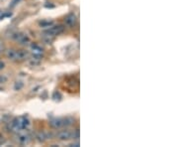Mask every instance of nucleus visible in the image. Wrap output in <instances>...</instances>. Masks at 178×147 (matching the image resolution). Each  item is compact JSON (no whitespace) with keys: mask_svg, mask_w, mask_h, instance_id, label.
Here are the masks:
<instances>
[{"mask_svg":"<svg viewBox=\"0 0 178 147\" xmlns=\"http://www.w3.org/2000/svg\"><path fill=\"white\" fill-rule=\"evenodd\" d=\"M30 125V121L29 119L27 118L26 116H20L15 118L14 120H12L10 123V128L12 131H22L24 129L28 128V126Z\"/></svg>","mask_w":178,"mask_h":147,"instance_id":"f257e3e1","label":"nucleus"},{"mask_svg":"<svg viewBox=\"0 0 178 147\" xmlns=\"http://www.w3.org/2000/svg\"><path fill=\"white\" fill-rule=\"evenodd\" d=\"M6 57L10 60H13V61H22V60H25V59L28 57V52L27 51H24V50H13V49H10V50H7L5 53Z\"/></svg>","mask_w":178,"mask_h":147,"instance_id":"f03ea898","label":"nucleus"},{"mask_svg":"<svg viewBox=\"0 0 178 147\" xmlns=\"http://www.w3.org/2000/svg\"><path fill=\"white\" fill-rule=\"evenodd\" d=\"M79 136V130L76 129V130L70 131V130H61L58 133V139L61 140H68L70 138H78Z\"/></svg>","mask_w":178,"mask_h":147,"instance_id":"7ed1b4c3","label":"nucleus"},{"mask_svg":"<svg viewBox=\"0 0 178 147\" xmlns=\"http://www.w3.org/2000/svg\"><path fill=\"white\" fill-rule=\"evenodd\" d=\"M64 31V27L62 25H56V26H50L47 30L44 31V35L47 37H55L58 35L61 34Z\"/></svg>","mask_w":178,"mask_h":147,"instance_id":"20e7f679","label":"nucleus"},{"mask_svg":"<svg viewBox=\"0 0 178 147\" xmlns=\"http://www.w3.org/2000/svg\"><path fill=\"white\" fill-rule=\"evenodd\" d=\"M12 38L17 41L18 43H20L21 45H27V44L30 43V38L27 34L24 33H16L14 35H12Z\"/></svg>","mask_w":178,"mask_h":147,"instance_id":"39448f33","label":"nucleus"},{"mask_svg":"<svg viewBox=\"0 0 178 147\" xmlns=\"http://www.w3.org/2000/svg\"><path fill=\"white\" fill-rule=\"evenodd\" d=\"M50 125L55 129H59L61 127H64L63 118H53L50 121Z\"/></svg>","mask_w":178,"mask_h":147,"instance_id":"423d86ee","label":"nucleus"},{"mask_svg":"<svg viewBox=\"0 0 178 147\" xmlns=\"http://www.w3.org/2000/svg\"><path fill=\"white\" fill-rule=\"evenodd\" d=\"M17 140L20 144H28L31 141V136L28 133H19L17 135Z\"/></svg>","mask_w":178,"mask_h":147,"instance_id":"0eeeda50","label":"nucleus"},{"mask_svg":"<svg viewBox=\"0 0 178 147\" xmlns=\"http://www.w3.org/2000/svg\"><path fill=\"white\" fill-rule=\"evenodd\" d=\"M65 24H66L68 27H73V26L76 24V16L74 15L73 13L68 14L66 18H65Z\"/></svg>","mask_w":178,"mask_h":147,"instance_id":"6e6552de","label":"nucleus"},{"mask_svg":"<svg viewBox=\"0 0 178 147\" xmlns=\"http://www.w3.org/2000/svg\"><path fill=\"white\" fill-rule=\"evenodd\" d=\"M31 48L34 52V55H42L43 54V49L41 48L40 46L37 45V44H33L31 46Z\"/></svg>","mask_w":178,"mask_h":147,"instance_id":"1a4fd4ad","label":"nucleus"},{"mask_svg":"<svg viewBox=\"0 0 178 147\" xmlns=\"http://www.w3.org/2000/svg\"><path fill=\"white\" fill-rule=\"evenodd\" d=\"M53 24V21H50V20H44V21H42L40 23V26H41V27H43V28H46V27L49 28Z\"/></svg>","mask_w":178,"mask_h":147,"instance_id":"9d476101","label":"nucleus"},{"mask_svg":"<svg viewBox=\"0 0 178 147\" xmlns=\"http://www.w3.org/2000/svg\"><path fill=\"white\" fill-rule=\"evenodd\" d=\"M14 87H15V90H20L23 87V83H22V82H16Z\"/></svg>","mask_w":178,"mask_h":147,"instance_id":"9b49d317","label":"nucleus"},{"mask_svg":"<svg viewBox=\"0 0 178 147\" xmlns=\"http://www.w3.org/2000/svg\"><path fill=\"white\" fill-rule=\"evenodd\" d=\"M38 138H39V140H40V141H44L47 138V136H46V134H44V133H40V134H38Z\"/></svg>","mask_w":178,"mask_h":147,"instance_id":"f8f14e48","label":"nucleus"},{"mask_svg":"<svg viewBox=\"0 0 178 147\" xmlns=\"http://www.w3.org/2000/svg\"><path fill=\"white\" fill-rule=\"evenodd\" d=\"M7 82V78L5 76H0V84H4Z\"/></svg>","mask_w":178,"mask_h":147,"instance_id":"ddd939ff","label":"nucleus"},{"mask_svg":"<svg viewBox=\"0 0 178 147\" xmlns=\"http://www.w3.org/2000/svg\"><path fill=\"white\" fill-rule=\"evenodd\" d=\"M21 1V0H13L12 1V3H11V7H13V6H15L17 3H19V2Z\"/></svg>","mask_w":178,"mask_h":147,"instance_id":"4468645a","label":"nucleus"},{"mask_svg":"<svg viewBox=\"0 0 178 147\" xmlns=\"http://www.w3.org/2000/svg\"><path fill=\"white\" fill-rule=\"evenodd\" d=\"M3 49H4V45H3V43L0 41V54L3 52Z\"/></svg>","mask_w":178,"mask_h":147,"instance_id":"2eb2a0df","label":"nucleus"},{"mask_svg":"<svg viewBox=\"0 0 178 147\" xmlns=\"http://www.w3.org/2000/svg\"><path fill=\"white\" fill-rule=\"evenodd\" d=\"M3 68H4V64H3V63H0V70L3 69Z\"/></svg>","mask_w":178,"mask_h":147,"instance_id":"dca6fc26","label":"nucleus"}]
</instances>
